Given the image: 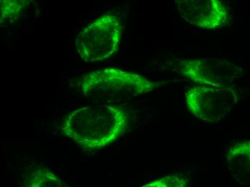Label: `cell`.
<instances>
[{"instance_id": "6da1fadb", "label": "cell", "mask_w": 250, "mask_h": 187, "mask_svg": "<svg viewBox=\"0 0 250 187\" xmlns=\"http://www.w3.org/2000/svg\"><path fill=\"white\" fill-rule=\"evenodd\" d=\"M128 125V115L120 106L97 104L79 108L68 114L62 126L68 138L89 150L113 144Z\"/></svg>"}, {"instance_id": "7a4b0ae2", "label": "cell", "mask_w": 250, "mask_h": 187, "mask_svg": "<svg viewBox=\"0 0 250 187\" xmlns=\"http://www.w3.org/2000/svg\"><path fill=\"white\" fill-rule=\"evenodd\" d=\"M161 83L117 68L88 73L79 82V89L89 98L110 102L152 92Z\"/></svg>"}, {"instance_id": "3957f363", "label": "cell", "mask_w": 250, "mask_h": 187, "mask_svg": "<svg viewBox=\"0 0 250 187\" xmlns=\"http://www.w3.org/2000/svg\"><path fill=\"white\" fill-rule=\"evenodd\" d=\"M123 32L119 17L102 15L81 30L76 39V49L84 62L108 60L119 51Z\"/></svg>"}, {"instance_id": "277c9868", "label": "cell", "mask_w": 250, "mask_h": 187, "mask_svg": "<svg viewBox=\"0 0 250 187\" xmlns=\"http://www.w3.org/2000/svg\"><path fill=\"white\" fill-rule=\"evenodd\" d=\"M237 101V94L232 87L196 85L185 94L188 110L195 118L207 122L223 119L230 113Z\"/></svg>"}, {"instance_id": "5b68a950", "label": "cell", "mask_w": 250, "mask_h": 187, "mask_svg": "<svg viewBox=\"0 0 250 187\" xmlns=\"http://www.w3.org/2000/svg\"><path fill=\"white\" fill-rule=\"evenodd\" d=\"M179 72L200 86L232 87L241 77L240 68L225 59H185L180 62Z\"/></svg>"}, {"instance_id": "8992f818", "label": "cell", "mask_w": 250, "mask_h": 187, "mask_svg": "<svg viewBox=\"0 0 250 187\" xmlns=\"http://www.w3.org/2000/svg\"><path fill=\"white\" fill-rule=\"evenodd\" d=\"M178 13L190 25L206 30L222 26L228 18L225 4L219 0H178Z\"/></svg>"}, {"instance_id": "52a82bcc", "label": "cell", "mask_w": 250, "mask_h": 187, "mask_svg": "<svg viewBox=\"0 0 250 187\" xmlns=\"http://www.w3.org/2000/svg\"><path fill=\"white\" fill-rule=\"evenodd\" d=\"M228 169L238 183L250 186V141L234 144L227 153Z\"/></svg>"}, {"instance_id": "ba28073f", "label": "cell", "mask_w": 250, "mask_h": 187, "mask_svg": "<svg viewBox=\"0 0 250 187\" xmlns=\"http://www.w3.org/2000/svg\"><path fill=\"white\" fill-rule=\"evenodd\" d=\"M27 187H71L48 169L33 171Z\"/></svg>"}, {"instance_id": "9c48e42d", "label": "cell", "mask_w": 250, "mask_h": 187, "mask_svg": "<svg viewBox=\"0 0 250 187\" xmlns=\"http://www.w3.org/2000/svg\"><path fill=\"white\" fill-rule=\"evenodd\" d=\"M140 187H188V181L181 174H173Z\"/></svg>"}, {"instance_id": "30bf717a", "label": "cell", "mask_w": 250, "mask_h": 187, "mask_svg": "<svg viewBox=\"0 0 250 187\" xmlns=\"http://www.w3.org/2000/svg\"><path fill=\"white\" fill-rule=\"evenodd\" d=\"M25 1H1V20L16 15L25 7Z\"/></svg>"}]
</instances>
